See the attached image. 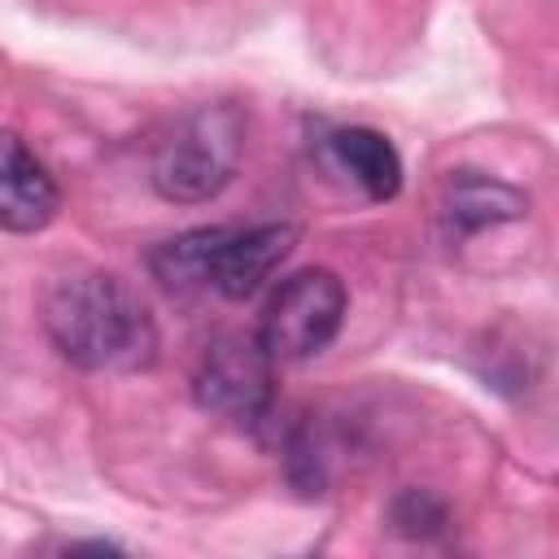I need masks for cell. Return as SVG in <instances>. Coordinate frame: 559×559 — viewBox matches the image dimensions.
<instances>
[{
  "label": "cell",
  "mask_w": 559,
  "mask_h": 559,
  "mask_svg": "<svg viewBox=\"0 0 559 559\" xmlns=\"http://www.w3.org/2000/svg\"><path fill=\"white\" fill-rule=\"evenodd\" d=\"M39 310L57 354L83 371H140L157 358L148 306L109 271L57 275Z\"/></svg>",
  "instance_id": "6da1fadb"
},
{
  "label": "cell",
  "mask_w": 559,
  "mask_h": 559,
  "mask_svg": "<svg viewBox=\"0 0 559 559\" xmlns=\"http://www.w3.org/2000/svg\"><path fill=\"white\" fill-rule=\"evenodd\" d=\"M245 153V118L236 105H197L170 122L157 140L148 179L157 197L175 205H201L218 197Z\"/></svg>",
  "instance_id": "7a4b0ae2"
},
{
  "label": "cell",
  "mask_w": 559,
  "mask_h": 559,
  "mask_svg": "<svg viewBox=\"0 0 559 559\" xmlns=\"http://www.w3.org/2000/svg\"><path fill=\"white\" fill-rule=\"evenodd\" d=\"M345 310H349V293L341 275L328 266H306L266 297L258 341L266 345L275 362L314 358L341 336Z\"/></svg>",
  "instance_id": "3957f363"
},
{
  "label": "cell",
  "mask_w": 559,
  "mask_h": 559,
  "mask_svg": "<svg viewBox=\"0 0 559 559\" xmlns=\"http://www.w3.org/2000/svg\"><path fill=\"white\" fill-rule=\"evenodd\" d=\"M192 397L201 411L223 419H262L275 402V358L258 332L214 336L197 358Z\"/></svg>",
  "instance_id": "277c9868"
},
{
  "label": "cell",
  "mask_w": 559,
  "mask_h": 559,
  "mask_svg": "<svg viewBox=\"0 0 559 559\" xmlns=\"http://www.w3.org/2000/svg\"><path fill=\"white\" fill-rule=\"evenodd\" d=\"M293 245H297L293 223L223 227L210 258V288L227 301H249L275 275V266L293 253Z\"/></svg>",
  "instance_id": "5b68a950"
},
{
  "label": "cell",
  "mask_w": 559,
  "mask_h": 559,
  "mask_svg": "<svg viewBox=\"0 0 559 559\" xmlns=\"http://www.w3.org/2000/svg\"><path fill=\"white\" fill-rule=\"evenodd\" d=\"M61 210V188L31 144L13 131H0V231L31 236L44 231Z\"/></svg>",
  "instance_id": "8992f818"
},
{
  "label": "cell",
  "mask_w": 559,
  "mask_h": 559,
  "mask_svg": "<svg viewBox=\"0 0 559 559\" xmlns=\"http://www.w3.org/2000/svg\"><path fill=\"white\" fill-rule=\"evenodd\" d=\"M328 162L367 197V201H393L402 192V157L389 144V135L371 127H336L323 140Z\"/></svg>",
  "instance_id": "52a82bcc"
},
{
  "label": "cell",
  "mask_w": 559,
  "mask_h": 559,
  "mask_svg": "<svg viewBox=\"0 0 559 559\" xmlns=\"http://www.w3.org/2000/svg\"><path fill=\"white\" fill-rule=\"evenodd\" d=\"M528 214V197L493 175H480V170H459L450 175L445 183V218L459 236L467 231H485V227H498V223H511Z\"/></svg>",
  "instance_id": "ba28073f"
},
{
  "label": "cell",
  "mask_w": 559,
  "mask_h": 559,
  "mask_svg": "<svg viewBox=\"0 0 559 559\" xmlns=\"http://www.w3.org/2000/svg\"><path fill=\"white\" fill-rule=\"evenodd\" d=\"M218 231L223 227H192V231H179V236L162 240L148 253L153 280L162 288H170V293H201V288H210V258H214Z\"/></svg>",
  "instance_id": "9c48e42d"
},
{
  "label": "cell",
  "mask_w": 559,
  "mask_h": 559,
  "mask_svg": "<svg viewBox=\"0 0 559 559\" xmlns=\"http://www.w3.org/2000/svg\"><path fill=\"white\" fill-rule=\"evenodd\" d=\"M445 502L432 493V489H402L393 502H389V524L393 533L402 537H437L445 528Z\"/></svg>",
  "instance_id": "30bf717a"
}]
</instances>
